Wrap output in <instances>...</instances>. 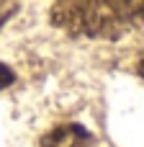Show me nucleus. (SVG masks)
Wrapping results in <instances>:
<instances>
[{
    "mask_svg": "<svg viewBox=\"0 0 144 147\" xmlns=\"http://www.w3.org/2000/svg\"><path fill=\"white\" fill-rule=\"evenodd\" d=\"M124 5H126V16H129V21L134 23H144V0H124Z\"/></svg>",
    "mask_w": 144,
    "mask_h": 147,
    "instance_id": "nucleus-3",
    "label": "nucleus"
},
{
    "mask_svg": "<svg viewBox=\"0 0 144 147\" xmlns=\"http://www.w3.org/2000/svg\"><path fill=\"white\" fill-rule=\"evenodd\" d=\"M13 10H15V0H0V28L13 16Z\"/></svg>",
    "mask_w": 144,
    "mask_h": 147,
    "instance_id": "nucleus-4",
    "label": "nucleus"
},
{
    "mask_svg": "<svg viewBox=\"0 0 144 147\" xmlns=\"http://www.w3.org/2000/svg\"><path fill=\"white\" fill-rule=\"evenodd\" d=\"M52 23L72 36L119 39L131 23L124 0H57Z\"/></svg>",
    "mask_w": 144,
    "mask_h": 147,
    "instance_id": "nucleus-1",
    "label": "nucleus"
},
{
    "mask_svg": "<svg viewBox=\"0 0 144 147\" xmlns=\"http://www.w3.org/2000/svg\"><path fill=\"white\" fill-rule=\"evenodd\" d=\"M13 80H15L13 70H10L8 65H3V62H0V90H5V88H8V85H10Z\"/></svg>",
    "mask_w": 144,
    "mask_h": 147,
    "instance_id": "nucleus-5",
    "label": "nucleus"
},
{
    "mask_svg": "<svg viewBox=\"0 0 144 147\" xmlns=\"http://www.w3.org/2000/svg\"><path fill=\"white\" fill-rule=\"evenodd\" d=\"M41 147H95V140L90 137L88 129H82L77 124H67V127L49 132L41 140Z\"/></svg>",
    "mask_w": 144,
    "mask_h": 147,
    "instance_id": "nucleus-2",
    "label": "nucleus"
},
{
    "mask_svg": "<svg viewBox=\"0 0 144 147\" xmlns=\"http://www.w3.org/2000/svg\"><path fill=\"white\" fill-rule=\"evenodd\" d=\"M137 72H139V75H142V78H144V57H142V59H139V65H137Z\"/></svg>",
    "mask_w": 144,
    "mask_h": 147,
    "instance_id": "nucleus-6",
    "label": "nucleus"
}]
</instances>
